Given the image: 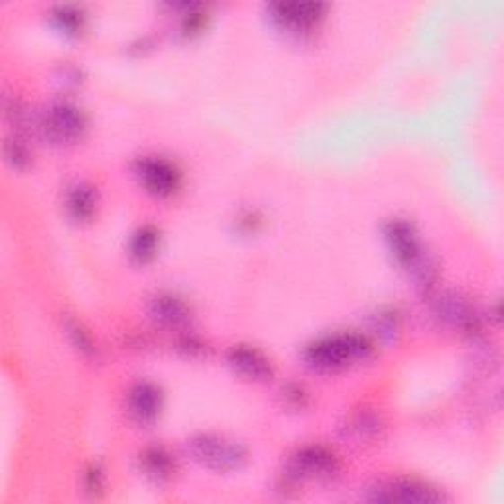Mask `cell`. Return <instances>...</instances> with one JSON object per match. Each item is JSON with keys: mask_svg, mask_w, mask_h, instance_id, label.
I'll use <instances>...</instances> for the list:
<instances>
[{"mask_svg": "<svg viewBox=\"0 0 504 504\" xmlns=\"http://www.w3.org/2000/svg\"><path fill=\"white\" fill-rule=\"evenodd\" d=\"M370 351V343L358 335H335L315 343L307 351V361L317 368H341L353 358H361Z\"/></svg>", "mask_w": 504, "mask_h": 504, "instance_id": "6da1fadb", "label": "cell"}, {"mask_svg": "<svg viewBox=\"0 0 504 504\" xmlns=\"http://www.w3.org/2000/svg\"><path fill=\"white\" fill-rule=\"evenodd\" d=\"M190 451L199 463L215 471L239 469L246 459V454L241 446L213 436L193 438L190 441Z\"/></svg>", "mask_w": 504, "mask_h": 504, "instance_id": "7a4b0ae2", "label": "cell"}, {"mask_svg": "<svg viewBox=\"0 0 504 504\" xmlns=\"http://www.w3.org/2000/svg\"><path fill=\"white\" fill-rule=\"evenodd\" d=\"M388 241L393 244V251L396 254L398 262L404 269L412 270V274L426 278L429 264L421 251V244L418 243L412 227H408L406 223H393L388 229Z\"/></svg>", "mask_w": 504, "mask_h": 504, "instance_id": "3957f363", "label": "cell"}, {"mask_svg": "<svg viewBox=\"0 0 504 504\" xmlns=\"http://www.w3.org/2000/svg\"><path fill=\"white\" fill-rule=\"evenodd\" d=\"M292 471L297 477L327 479L337 471V459L323 447H307L294 457Z\"/></svg>", "mask_w": 504, "mask_h": 504, "instance_id": "277c9868", "label": "cell"}, {"mask_svg": "<svg viewBox=\"0 0 504 504\" xmlns=\"http://www.w3.org/2000/svg\"><path fill=\"white\" fill-rule=\"evenodd\" d=\"M84 127L85 122L81 112L69 105L54 107L46 117V130L56 140H74L81 135Z\"/></svg>", "mask_w": 504, "mask_h": 504, "instance_id": "5b68a950", "label": "cell"}, {"mask_svg": "<svg viewBox=\"0 0 504 504\" xmlns=\"http://www.w3.org/2000/svg\"><path fill=\"white\" fill-rule=\"evenodd\" d=\"M375 499L380 500H400V502H436L444 497L434 489L420 485L416 481H394L390 485L376 489Z\"/></svg>", "mask_w": 504, "mask_h": 504, "instance_id": "8992f818", "label": "cell"}, {"mask_svg": "<svg viewBox=\"0 0 504 504\" xmlns=\"http://www.w3.org/2000/svg\"><path fill=\"white\" fill-rule=\"evenodd\" d=\"M140 178L146 188L158 195H168L178 185V173L164 160H144L140 162Z\"/></svg>", "mask_w": 504, "mask_h": 504, "instance_id": "52a82bcc", "label": "cell"}, {"mask_svg": "<svg viewBox=\"0 0 504 504\" xmlns=\"http://www.w3.org/2000/svg\"><path fill=\"white\" fill-rule=\"evenodd\" d=\"M130 414L140 421H150L160 412V393L152 385H138L128 396Z\"/></svg>", "mask_w": 504, "mask_h": 504, "instance_id": "ba28073f", "label": "cell"}, {"mask_svg": "<svg viewBox=\"0 0 504 504\" xmlns=\"http://www.w3.org/2000/svg\"><path fill=\"white\" fill-rule=\"evenodd\" d=\"M322 10V4H278L276 16L280 18L286 26L307 28L320 18Z\"/></svg>", "mask_w": 504, "mask_h": 504, "instance_id": "9c48e42d", "label": "cell"}, {"mask_svg": "<svg viewBox=\"0 0 504 504\" xmlns=\"http://www.w3.org/2000/svg\"><path fill=\"white\" fill-rule=\"evenodd\" d=\"M231 363L234 368H239L241 373H244L246 376L264 378L270 375L269 361H266L259 351H254V349H244V347L233 349Z\"/></svg>", "mask_w": 504, "mask_h": 504, "instance_id": "30bf717a", "label": "cell"}, {"mask_svg": "<svg viewBox=\"0 0 504 504\" xmlns=\"http://www.w3.org/2000/svg\"><path fill=\"white\" fill-rule=\"evenodd\" d=\"M140 463H142V469L146 471V475L152 477V479L164 481V479L172 477L173 463L170 459V455L162 447H152L148 451H144Z\"/></svg>", "mask_w": 504, "mask_h": 504, "instance_id": "8fae6325", "label": "cell"}, {"mask_svg": "<svg viewBox=\"0 0 504 504\" xmlns=\"http://www.w3.org/2000/svg\"><path fill=\"white\" fill-rule=\"evenodd\" d=\"M154 315L164 323L176 325L185 320V307L176 297H158L156 304H154Z\"/></svg>", "mask_w": 504, "mask_h": 504, "instance_id": "7c38bea8", "label": "cell"}, {"mask_svg": "<svg viewBox=\"0 0 504 504\" xmlns=\"http://www.w3.org/2000/svg\"><path fill=\"white\" fill-rule=\"evenodd\" d=\"M69 209L74 211L75 217L84 219L89 217L93 211V193L89 188H75V191L69 195Z\"/></svg>", "mask_w": 504, "mask_h": 504, "instance_id": "4fadbf2b", "label": "cell"}, {"mask_svg": "<svg viewBox=\"0 0 504 504\" xmlns=\"http://www.w3.org/2000/svg\"><path fill=\"white\" fill-rule=\"evenodd\" d=\"M154 246H156V233L152 229H142L135 236V243H132V252H135L138 259H146V256L154 252Z\"/></svg>", "mask_w": 504, "mask_h": 504, "instance_id": "5bb4252c", "label": "cell"}]
</instances>
